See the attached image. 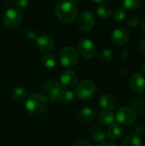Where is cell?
Masks as SVG:
<instances>
[{
	"mask_svg": "<svg viewBox=\"0 0 145 146\" xmlns=\"http://www.w3.org/2000/svg\"><path fill=\"white\" fill-rule=\"evenodd\" d=\"M12 96L15 101L17 102L22 101L26 97V91L23 87H16L13 90Z\"/></svg>",
	"mask_w": 145,
	"mask_h": 146,
	"instance_id": "obj_24",
	"label": "cell"
},
{
	"mask_svg": "<svg viewBox=\"0 0 145 146\" xmlns=\"http://www.w3.org/2000/svg\"><path fill=\"white\" fill-rule=\"evenodd\" d=\"M98 57L103 62H110L114 58V53L110 49L105 48L101 50L98 55Z\"/></svg>",
	"mask_w": 145,
	"mask_h": 146,
	"instance_id": "obj_25",
	"label": "cell"
},
{
	"mask_svg": "<svg viewBox=\"0 0 145 146\" xmlns=\"http://www.w3.org/2000/svg\"><path fill=\"white\" fill-rule=\"evenodd\" d=\"M142 70H143V72L145 74V61L143 62V64H142Z\"/></svg>",
	"mask_w": 145,
	"mask_h": 146,
	"instance_id": "obj_36",
	"label": "cell"
},
{
	"mask_svg": "<svg viewBox=\"0 0 145 146\" xmlns=\"http://www.w3.org/2000/svg\"><path fill=\"white\" fill-rule=\"evenodd\" d=\"M96 23L95 15L89 10H85L79 14L77 19V26L82 31L91 30Z\"/></svg>",
	"mask_w": 145,
	"mask_h": 146,
	"instance_id": "obj_8",
	"label": "cell"
},
{
	"mask_svg": "<svg viewBox=\"0 0 145 146\" xmlns=\"http://www.w3.org/2000/svg\"><path fill=\"white\" fill-rule=\"evenodd\" d=\"M108 135L109 137L113 139V140H118L121 139V137L122 136L123 131H122V127L117 124V123H112L111 125L109 126L108 128Z\"/></svg>",
	"mask_w": 145,
	"mask_h": 146,
	"instance_id": "obj_16",
	"label": "cell"
},
{
	"mask_svg": "<svg viewBox=\"0 0 145 146\" xmlns=\"http://www.w3.org/2000/svg\"><path fill=\"white\" fill-rule=\"evenodd\" d=\"M79 118L84 123L92 122L96 119V112L91 108L85 107L79 111Z\"/></svg>",
	"mask_w": 145,
	"mask_h": 146,
	"instance_id": "obj_15",
	"label": "cell"
},
{
	"mask_svg": "<svg viewBox=\"0 0 145 146\" xmlns=\"http://www.w3.org/2000/svg\"><path fill=\"white\" fill-rule=\"evenodd\" d=\"M78 77L75 72L72 70H67L64 71L60 77V84L64 88L70 89L76 85Z\"/></svg>",
	"mask_w": 145,
	"mask_h": 146,
	"instance_id": "obj_12",
	"label": "cell"
},
{
	"mask_svg": "<svg viewBox=\"0 0 145 146\" xmlns=\"http://www.w3.org/2000/svg\"><path fill=\"white\" fill-rule=\"evenodd\" d=\"M58 100L64 104H70L74 100V95L72 92L68 90L61 91L58 95Z\"/></svg>",
	"mask_w": 145,
	"mask_h": 146,
	"instance_id": "obj_19",
	"label": "cell"
},
{
	"mask_svg": "<svg viewBox=\"0 0 145 146\" xmlns=\"http://www.w3.org/2000/svg\"><path fill=\"white\" fill-rule=\"evenodd\" d=\"M99 104L104 110H112L115 109L117 101L115 98L111 94H103L99 98Z\"/></svg>",
	"mask_w": 145,
	"mask_h": 146,
	"instance_id": "obj_14",
	"label": "cell"
},
{
	"mask_svg": "<svg viewBox=\"0 0 145 146\" xmlns=\"http://www.w3.org/2000/svg\"><path fill=\"white\" fill-rule=\"evenodd\" d=\"M122 146H142V140L135 134H131L124 139Z\"/></svg>",
	"mask_w": 145,
	"mask_h": 146,
	"instance_id": "obj_21",
	"label": "cell"
},
{
	"mask_svg": "<svg viewBox=\"0 0 145 146\" xmlns=\"http://www.w3.org/2000/svg\"><path fill=\"white\" fill-rule=\"evenodd\" d=\"M79 60V54L75 48L73 46L64 47L59 54L60 63L66 68L74 66Z\"/></svg>",
	"mask_w": 145,
	"mask_h": 146,
	"instance_id": "obj_4",
	"label": "cell"
},
{
	"mask_svg": "<svg viewBox=\"0 0 145 146\" xmlns=\"http://www.w3.org/2000/svg\"><path fill=\"white\" fill-rule=\"evenodd\" d=\"M141 19L138 15H132L128 16L126 20V25L128 26L131 28H135L140 24Z\"/></svg>",
	"mask_w": 145,
	"mask_h": 146,
	"instance_id": "obj_26",
	"label": "cell"
},
{
	"mask_svg": "<svg viewBox=\"0 0 145 146\" xmlns=\"http://www.w3.org/2000/svg\"><path fill=\"white\" fill-rule=\"evenodd\" d=\"M77 11V3L74 1H61L55 8L57 19L65 24H70L74 21Z\"/></svg>",
	"mask_w": 145,
	"mask_h": 146,
	"instance_id": "obj_1",
	"label": "cell"
},
{
	"mask_svg": "<svg viewBox=\"0 0 145 146\" xmlns=\"http://www.w3.org/2000/svg\"><path fill=\"white\" fill-rule=\"evenodd\" d=\"M22 21V14L17 8L10 7L3 15V23L9 28L17 27Z\"/></svg>",
	"mask_w": 145,
	"mask_h": 146,
	"instance_id": "obj_5",
	"label": "cell"
},
{
	"mask_svg": "<svg viewBox=\"0 0 145 146\" xmlns=\"http://www.w3.org/2000/svg\"><path fill=\"white\" fill-rule=\"evenodd\" d=\"M78 50L80 55L86 59L92 58L97 52V48L95 44L91 39H87V38L79 41L78 44Z\"/></svg>",
	"mask_w": 145,
	"mask_h": 146,
	"instance_id": "obj_9",
	"label": "cell"
},
{
	"mask_svg": "<svg viewBox=\"0 0 145 146\" xmlns=\"http://www.w3.org/2000/svg\"><path fill=\"white\" fill-rule=\"evenodd\" d=\"M141 5V1L139 0H124L121 2V6L123 9L128 11H132L138 9Z\"/></svg>",
	"mask_w": 145,
	"mask_h": 146,
	"instance_id": "obj_22",
	"label": "cell"
},
{
	"mask_svg": "<svg viewBox=\"0 0 145 146\" xmlns=\"http://www.w3.org/2000/svg\"><path fill=\"white\" fill-rule=\"evenodd\" d=\"M29 3L28 1H26V0H18V1H15V4L18 7H26L27 4Z\"/></svg>",
	"mask_w": 145,
	"mask_h": 146,
	"instance_id": "obj_32",
	"label": "cell"
},
{
	"mask_svg": "<svg viewBox=\"0 0 145 146\" xmlns=\"http://www.w3.org/2000/svg\"><path fill=\"white\" fill-rule=\"evenodd\" d=\"M144 133L145 129L144 127V126H142V125H138V126L135 127V128H134V134H135L136 136H138V137L140 138V136L143 135Z\"/></svg>",
	"mask_w": 145,
	"mask_h": 146,
	"instance_id": "obj_29",
	"label": "cell"
},
{
	"mask_svg": "<svg viewBox=\"0 0 145 146\" xmlns=\"http://www.w3.org/2000/svg\"><path fill=\"white\" fill-rule=\"evenodd\" d=\"M96 11H97V15L103 19H108L113 15L112 8L109 5H106V4L99 5L97 8Z\"/></svg>",
	"mask_w": 145,
	"mask_h": 146,
	"instance_id": "obj_18",
	"label": "cell"
},
{
	"mask_svg": "<svg viewBox=\"0 0 145 146\" xmlns=\"http://www.w3.org/2000/svg\"><path fill=\"white\" fill-rule=\"evenodd\" d=\"M49 108L48 98L42 94H32L26 102V110L34 115L44 114Z\"/></svg>",
	"mask_w": 145,
	"mask_h": 146,
	"instance_id": "obj_2",
	"label": "cell"
},
{
	"mask_svg": "<svg viewBox=\"0 0 145 146\" xmlns=\"http://www.w3.org/2000/svg\"><path fill=\"white\" fill-rule=\"evenodd\" d=\"M36 44H37V47L38 48V50L44 53L50 52L54 49V46H55V43L52 38L45 34L37 37Z\"/></svg>",
	"mask_w": 145,
	"mask_h": 146,
	"instance_id": "obj_11",
	"label": "cell"
},
{
	"mask_svg": "<svg viewBox=\"0 0 145 146\" xmlns=\"http://www.w3.org/2000/svg\"><path fill=\"white\" fill-rule=\"evenodd\" d=\"M97 146H118L116 144L112 143V142H104L102 144H99Z\"/></svg>",
	"mask_w": 145,
	"mask_h": 146,
	"instance_id": "obj_33",
	"label": "cell"
},
{
	"mask_svg": "<svg viewBox=\"0 0 145 146\" xmlns=\"http://www.w3.org/2000/svg\"><path fill=\"white\" fill-rule=\"evenodd\" d=\"M141 28H142L143 32L145 33V20L142 22V24H141Z\"/></svg>",
	"mask_w": 145,
	"mask_h": 146,
	"instance_id": "obj_35",
	"label": "cell"
},
{
	"mask_svg": "<svg viewBox=\"0 0 145 146\" xmlns=\"http://www.w3.org/2000/svg\"><path fill=\"white\" fill-rule=\"evenodd\" d=\"M139 50L142 53V55L145 56V38L143 39H141V41L139 42V45H138Z\"/></svg>",
	"mask_w": 145,
	"mask_h": 146,
	"instance_id": "obj_31",
	"label": "cell"
},
{
	"mask_svg": "<svg viewBox=\"0 0 145 146\" xmlns=\"http://www.w3.org/2000/svg\"><path fill=\"white\" fill-rule=\"evenodd\" d=\"M42 64L47 68H53L56 65V58L54 55H45L42 58Z\"/></svg>",
	"mask_w": 145,
	"mask_h": 146,
	"instance_id": "obj_23",
	"label": "cell"
},
{
	"mask_svg": "<svg viewBox=\"0 0 145 146\" xmlns=\"http://www.w3.org/2000/svg\"><path fill=\"white\" fill-rule=\"evenodd\" d=\"M115 119V115L112 110H103L99 114V121L105 125H111L114 123Z\"/></svg>",
	"mask_w": 145,
	"mask_h": 146,
	"instance_id": "obj_17",
	"label": "cell"
},
{
	"mask_svg": "<svg viewBox=\"0 0 145 146\" xmlns=\"http://www.w3.org/2000/svg\"><path fill=\"white\" fill-rule=\"evenodd\" d=\"M23 36L29 40H33L37 38V33L34 30L31 28H26L23 30Z\"/></svg>",
	"mask_w": 145,
	"mask_h": 146,
	"instance_id": "obj_28",
	"label": "cell"
},
{
	"mask_svg": "<svg viewBox=\"0 0 145 146\" xmlns=\"http://www.w3.org/2000/svg\"><path fill=\"white\" fill-rule=\"evenodd\" d=\"M144 102H145V97H144Z\"/></svg>",
	"mask_w": 145,
	"mask_h": 146,
	"instance_id": "obj_37",
	"label": "cell"
},
{
	"mask_svg": "<svg viewBox=\"0 0 145 146\" xmlns=\"http://www.w3.org/2000/svg\"><path fill=\"white\" fill-rule=\"evenodd\" d=\"M72 146H91V144H90L89 142H87V141H85V140H83V139H79V140L75 141V142L73 144V145Z\"/></svg>",
	"mask_w": 145,
	"mask_h": 146,
	"instance_id": "obj_30",
	"label": "cell"
},
{
	"mask_svg": "<svg viewBox=\"0 0 145 146\" xmlns=\"http://www.w3.org/2000/svg\"><path fill=\"white\" fill-rule=\"evenodd\" d=\"M97 91L96 84L91 80H85L79 82L75 89L76 96L83 100H87L91 98Z\"/></svg>",
	"mask_w": 145,
	"mask_h": 146,
	"instance_id": "obj_3",
	"label": "cell"
},
{
	"mask_svg": "<svg viewBox=\"0 0 145 146\" xmlns=\"http://www.w3.org/2000/svg\"><path fill=\"white\" fill-rule=\"evenodd\" d=\"M113 18L115 21L120 22V21H123L126 19V12L123 9H117L114 14H113Z\"/></svg>",
	"mask_w": 145,
	"mask_h": 146,
	"instance_id": "obj_27",
	"label": "cell"
},
{
	"mask_svg": "<svg viewBox=\"0 0 145 146\" xmlns=\"http://www.w3.org/2000/svg\"><path fill=\"white\" fill-rule=\"evenodd\" d=\"M130 86L136 93L145 92V77L141 74H134L130 79Z\"/></svg>",
	"mask_w": 145,
	"mask_h": 146,
	"instance_id": "obj_13",
	"label": "cell"
},
{
	"mask_svg": "<svg viewBox=\"0 0 145 146\" xmlns=\"http://www.w3.org/2000/svg\"><path fill=\"white\" fill-rule=\"evenodd\" d=\"M110 38L114 44L119 46L124 45L128 42L130 38V33L126 28L123 27H118L112 32Z\"/></svg>",
	"mask_w": 145,
	"mask_h": 146,
	"instance_id": "obj_10",
	"label": "cell"
},
{
	"mask_svg": "<svg viewBox=\"0 0 145 146\" xmlns=\"http://www.w3.org/2000/svg\"><path fill=\"white\" fill-rule=\"evenodd\" d=\"M91 138L94 141L96 142H102L106 139L107 136V132L105 129L102 127H97L93 128L91 130Z\"/></svg>",
	"mask_w": 145,
	"mask_h": 146,
	"instance_id": "obj_20",
	"label": "cell"
},
{
	"mask_svg": "<svg viewBox=\"0 0 145 146\" xmlns=\"http://www.w3.org/2000/svg\"><path fill=\"white\" fill-rule=\"evenodd\" d=\"M94 3H98V4H100V5H103V4H104V3H106V0H100V1H96V0H94L93 1Z\"/></svg>",
	"mask_w": 145,
	"mask_h": 146,
	"instance_id": "obj_34",
	"label": "cell"
},
{
	"mask_svg": "<svg viewBox=\"0 0 145 146\" xmlns=\"http://www.w3.org/2000/svg\"><path fill=\"white\" fill-rule=\"evenodd\" d=\"M61 84L56 80H49L44 83L43 91L48 96V101L52 104L57 103L58 95L61 92Z\"/></svg>",
	"mask_w": 145,
	"mask_h": 146,
	"instance_id": "obj_6",
	"label": "cell"
},
{
	"mask_svg": "<svg viewBox=\"0 0 145 146\" xmlns=\"http://www.w3.org/2000/svg\"><path fill=\"white\" fill-rule=\"evenodd\" d=\"M137 118V113L135 110L132 107H122L121 108L116 115H115V119L119 123L124 126H129L132 124Z\"/></svg>",
	"mask_w": 145,
	"mask_h": 146,
	"instance_id": "obj_7",
	"label": "cell"
}]
</instances>
